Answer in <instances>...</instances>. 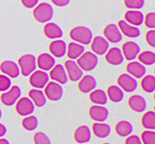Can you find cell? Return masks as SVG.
<instances>
[{
  "instance_id": "40",
  "label": "cell",
  "mask_w": 155,
  "mask_h": 144,
  "mask_svg": "<svg viewBox=\"0 0 155 144\" xmlns=\"http://www.w3.org/2000/svg\"><path fill=\"white\" fill-rule=\"evenodd\" d=\"M11 79L8 77V76H5V75H0V91H5L9 90L11 87Z\"/></svg>"
},
{
  "instance_id": "3",
  "label": "cell",
  "mask_w": 155,
  "mask_h": 144,
  "mask_svg": "<svg viewBox=\"0 0 155 144\" xmlns=\"http://www.w3.org/2000/svg\"><path fill=\"white\" fill-rule=\"evenodd\" d=\"M18 67H20V72L23 76L27 77L33 72L36 70V57L33 54H24L18 59Z\"/></svg>"
},
{
  "instance_id": "10",
  "label": "cell",
  "mask_w": 155,
  "mask_h": 144,
  "mask_svg": "<svg viewBox=\"0 0 155 144\" xmlns=\"http://www.w3.org/2000/svg\"><path fill=\"white\" fill-rule=\"evenodd\" d=\"M16 113L21 116H29L35 111V105L28 98H21L16 101Z\"/></svg>"
},
{
  "instance_id": "22",
  "label": "cell",
  "mask_w": 155,
  "mask_h": 144,
  "mask_svg": "<svg viewBox=\"0 0 155 144\" xmlns=\"http://www.w3.org/2000/svg\"><path fill=\"white\" fill-rule=\"evenodd\" d=\"M66 47L67 44H65V41L62 39H55L50 44V52H51L52 57H62L63 55L66 54Z\"/></svg>"
},
{
  "instance_id": "24",
  "label": "cell",
  "mask_w": 155,
  "mask_h": 144,
  "mask_svg": "<svg viewBox=\"0 0 155 144\" xmlns=\"http://www.w3.org/2000/svg\"><path fill=\"white\" fill-rule=\"evenodd\" d=\"M74 139L77 143L85 144L90 141L91 139V131L90 128L87 126H80L74 132Z\"/></svg>"
},
{
  "instance_id": "30",
  "label": "cell",
  "mask_w": 155,
  "mask_h": 144,
  "mask_svg": "<svg viewBox=\"0 0 155 144\" xmlns=\"http://www.w3.org/2000/svg\"><path fill=\"white\" fill-rule=\"evenodd\" d=\"M90 101L96 105H105L107 103V95L104 90L97 89L90 92Z\"/></svg>"
},
{
  "instance_id": "36",
  "label": "cell",
  "mask_w": 155,
  "mask_h": 144,
  "mask_svg": "<svg viewBox=\"0 0 155 144\" xmlns=\"http://www.w3.org/2000/svg\"><path fill=\"white\" fill-rule=\"evenodd\" d=\"M140 63L144 65H153L155 63V53L151 51H143L138 54Z\"/></svg>"
},
{
  "instance_id": "12",
  "label": "cell",
  "mask_w": 155,
  "mask_h": 144,
  "mask_svg": "<svg viewBox=\"0 0 155 144\" xmlns=\"http://www.w3.org/2000/svg\"><path fill=\"white\" fill-rule=\"evenodd\" d=\"M0 70L3 73V75L8 76L9 78H16L21 74L18 65L13 61H10V60L3 61L0 64Z\"/></svg>"
},
{
  "instance_id": "20",
  "label": "cell",
  "mask_w": 155,
  "mask_h": 144,
  "mask_svg": "<svg viewBox=\"0 0 155 144\" xmlns=\"http://www.w3.org/2000/svg\"><path fill=\"white\" fill-rule=\"evenodd\" d=\"M117 27L119 28L120 33L129 38H137L140 36V29L134 25H130L126 21H119Z\"/></svg>"
},
{
  "instance_id": "17",
  "label": "cell",
  "mask_w": 155,
  "mask_h": 144,
  "mask_svg": "<svg viewBox=\"0 0 155 144\" xmlns=\"http://www.w3.org/2000/svg\"><path fill=\"white\" fill-rule=\"evenodd\" d=\"M36 64L38 65V67L40 68V70H50L52 67L55 65V60L49 53H41L38 57V59H36Z\"/></svg>"
},
{
  "instance_id": "11",
  "label": "cell",
  "mask_w": 155,
  "mask_h": 144,
  "mask_svg": "<svg viewBox=\"0 0 155 144\" xmlns=\"http://www.w3.org/2000/svg\"><path fill=\"white\" fill-rule=\"evenodd\" d=\"M91 44V50L96 55H103L109 50V41L106 40L104 37L97 36L93 37Z\"/></svg>"
},
{
  "instance_id": "16",
  "label": "cell",
  "mask_w": 155,
  "mask_h": 144,
  "mask_svg": "<svg viewBox=\"0 0 155 144\" xmlns=\"http://www.w3.org/2000/svg\"><path fill=\"white\" fill-rule=\"evenodd\" d=\"M50 77L53 81L58 82L60 85H65L67 82V75L63 65L55 64L50 70Z\"/></svg>"
},
{
  "instance_id": "48",
  "label": "cell",
  "mask_w": 155,
  "mask_h": 144,
  "mask_svg": "<svg viewBox=\"0 0 155 144\" xmlns=\"http://www.w3.org/2000/svg\"><path fill=\"white\" fill-rule=\"evenodd\" d=\"M1 116H2V112H1V110H0V118H1Z\"/></svg>"
},
{
  "instance_id": "28",
  "label": "cell",
  "mask_w": 155,
  "mask_h": 144,
  "mask_svg": "<svg viewBox=\"0 0 155 144\" xmlns=\"http://www.w3.org/2000/svg\"><path fill=\"white\" fill-rule=\"evenodd\" d=\"M85 52V47L77 42H71L66 47V54L70 60H76Z\"/></svg>"
},
{
  "instance_id": "18",
  "label": "cell",
  "mask_w": 155,
  "mask_h": 144,
  "mask_svg": "<svg viewBox=\"0 0 155 144\" xmlns=\"http://www.w3.org/2000/svg\"><path fill=\"white\" fill-rule=\"evenodd\" d=\"M97 87V81L94 77L90 75H86L79 79L78 82V88L83 93H90L92 90H94Z\"/></svg>"
},
{
  "instance_id": "50",
  "label": "cell",
  "mask_w": 155,
  "mask_h": 144,
  "mask_svg": "<svg viewBox=\"0 0 155 144\" xmlns=\"http://www.w3.org/2000/svg\"><path fill=\"white\" fill-rule=\"evenodd\" d=\"M85 144H88V143H85Z\"/></svg>"
},
{
  "instance_id": "4",
  "label": "cell",
  "mask_w": 155,
  "mask_h": 144,
  "mask_svg": "<svg viewBox=\"0 0 155 144\" xmlns=\"http://www.w3.org/2000/svg\"><path fill=\"white\" fill-rule=\"evenodd\" d=\"M78 66L80 67V70H85V72H90V70H94L98 65V57L93 52H84L77 59Z\"/></svg>"
},
{
  "instance_id": "21",
  "label": "cell",
  "mask_w": 155,
  "mask_h": 144,
  "mask_svg": "<svg viewBox=\"0 0 155 144\" xmlns=\"http://www.w3.org/2000/svg\"><path fill=\"white\" fill-rule=\"evenodd\" d=\"M127 73L129 75H131L134 78H142L145 75V67L143 64H141L140 62H136V61H130L129 64L127 65L126 67Z\"/></svg>"
},
{
  "instance_id": "8",
  "label": "cell",
  "mask_w": 155,
  "mask_h": 144,
  "mask_svg": "<svg viewBox=\"0 0 155 144\" xmlns=\"http://www.w3.org/2000/svg\"><path fill=\"white\" fill-rule=\"evenodd\" d=\"M65 72H66L67 78H70L72 81H78L83 77V70L74 60H67L64 63Z\"/></svg>"
},
{
  "instance_id": "25",
  "label": "cell",
  "mask_w": 155,
  "mask_h": 144,
  "mask_svg": "<svg viewBox=\"0 0 155 144\" xmlns=\"http://www.w3.org/2000/svg\"><path fill=\"white\" fill-rule=\"evenodd\" d=\"M44 33L48 38L50 39H59L63 36V31L62 29L60 28V26L57 25L55 23H52V22H48L46 23L44 27Z\"/></svg>"
},
{
  "instance_id": "47",
  "label": "cell",
  "mask_w": 155,
  "mask_h": 144,
  "mask_svg": "<svg viewBox=\"0 0 155 144\" xmlns=\"http://www.w3.org/2000/svg\"><path fill=\"white\" fill-rule=\"evenodd\" d=\"M0 144H10L8 140L3 139V138H0Z\"/></svg>"
},
{
  "instance_id": "6",
  "label": "cell",
  "mask_w": 155,
  "mask_h": 144,
  "mask_svg": "<svg viewBox=\"0 0 155 144\" xmlns=\"http://www.w3.org/2000/svg\"><path fill=\"white\" fill-rule=\"evenodd\" d=\"M45 95L47 99L51 101H59L62 99L63 89L62 86L55 81H49L45 87Z\"/></svg>"
},
{
  "instance_id": "45",
  "label": "cell",
  "mask_w": 155,
  "mask_h": 144,
  "mask_svg": "<svg viewBox=\"0 0 155 144\" xmlns=\"http://www.w3.org/2000/svg\"><path fill=\"white\" fill-rule=\"evenodd\" d=\"M70 1L71 0H52V2L58 7H65L70 3Z\"/></svg>"
},
{
  "instance_id": "2",
  "label": "cell",
  "mask_w": 155,
  "mask_h": 144,
  "mask_svg": "<svg viewBox=\"0 0 155 144\" xmlns=\"http://www.w3.org/2000/svg\"><path fill=\"white\" fill-rule=\"evenodd\" d=\"M33 14L35 20L38 21L39 23H48L53 16V8L47 2L39 3L36 5Z\"/></svg>"
},
{
  "instance_id": "26",
  "label": "cell",
  "mask_w": 155,
  "mask_h": 144,
  "mask_svg": "<svg viewBox=\"0 0 155 144\" xmlns=\"http://www.w3.org/2000/svg\"><path fill=\"white\" fill-rule=\"evenodd\" d=\"M143 20H144V16L142 12H140L139 10H129L125 13V21L136 27L141 25L143 23Z\"/></svg>"
},
{
  "instance_id": "27",
  "label": "cell",
  "mask_w": 155,
  "mask_h": 144,
  "mask_svg": "<svg viewBox=\"0 0 155 144\" xmlns=\"http://www.w3.org/2000/svg\"><path fill=\"white\" fill-rule=\"evenodd\" d=\"M29 99L31 100V102L34 103V105L37 106V107H42V106L46 105L47 98L45 93L42 92L40 89H31L29 90Z\"/></svg>"
},
{
  "instance_id": "49",
  "label": "cell",
  "mask_w": 155,
  "mask_h": 144,
  "mask_svg": "<svg viewBox=\"0 0 155 144\" xmlns=\"http://www.w3.org/2000/svg\"><path fill=\"white\" fill-rule=\"evenodd\" d=\"M103 144H110V143H103Z\"/></svg>"
},
{
  "instance_id": "5",
  "label": "cell",
  "mask_w": 155,
  "mask_h": 144,
  "mask_svg": "<svg viewBox=\"0 0 155 144\" xmlns=\"http://www.w3.org/2000/svg\"><path fill=\"white\" fill-rule=\"evenodd\" d=\"M20 97H21V89L18 86H11L8 91H5L1 94L0 99H1L3 105L12 106L15 104L16 101L20 99Z\"/></svg>"
},
{
  "instance_id": "44",
  "label": "cell",
  "mask_w": 155,
  "mask_h": 144,
  "mask_svg": "<svg viewBox=\"0 0 155 144\" xmlns=\"http://www.w3.org/2000/svg\"><path fill=\"white\" fill-rule=\"evenodd\" d=\"M38 1L39 0H22V3L26 8H34L38 5Z\"/></svg>"
},
{
  "instance_id": "38",
  "label": "cell",
  "mask_w": 155,
  "mask_h": 144,
  "mask_svg": "<svg viewBox=\"0 0 155 144\" xmlns=\"http://www.w3.org/2000/svg\"><path fill=\"white\" fill-rule=\"evenodd\" d=\"M125 5L131 10H139L144 5V0H124Z\"/></svg>"
},
{
  "instance_id": "39",
  "label": "cell",
  "mask_w": 155,
  "mask_h": 144,
  "mask_svg": "<svg viewBox=\"0 0 155 144\" xmlns=\"http://www.w3.org/2000/svg\"><path fill=\"white\" fill-rule=\"evenodd\" d=\"M34 143L35 144H51L50 139L44 132H37L34 136Z\"/></svg>"
},
{
  "instance_id": "9",
  "label": "cell",
  "mask_w": 155,
  "mask_h": 144,
  "mask_svg": "<svg viewBox=\"0 0 155 144\" xmlns=\"http://www.w3.org/2000/svg\"><path fill=\"white\" fill-rule=\"evenodd\" d=\"M117 82H118V87L126 92H132L138 87V82L136 78H134L129 74H122L117 79Z\"/></svg>"
},
{
  "instance_id": "35",
  "label": "cell",
  "mask_w": 155,
  "mask_h": 144,
  "mask_svg": "<svg viewBox=\"0 0 155 144\" xmlns=\"http://www.w3.org/2000/svg\"><path fill=\"white\" fill-rule=\"evenodd\" d=\"M22 126L24 129L28 130V131H33L37 128L38 126V119L36 116H26L25 118L22 120Z\"/></svg>"
},
{
  "instance_id": "31",
  "label": "cell",
  "mask_w": 155,
  "mask_h": 144,
  "mask_svg": "<svg viewBox=\"0 0 155 144\" xmlns=\"http://www.w3.org/2000/svg\"><path fill=\"white\" fill-rule=\"evenodd\" d=\"M106 95H107V98H109L112 102L118 103L124 99V91H123L118 86L113 85L107 88V93H106Z\"/></svg>"
},
{
  "instance_id": "23",
  "label": "cell",
  "mask_w": 155,
  "mask_h": 144,
  "mask_svg": "<svg viewBox=\"0 0 155 144\" xmlns=\"http://www.w3.org/2000/svg\"><path fill=\"white\" fill-rule=\"evenodd\" d=\"M128 105L131 108L132 111L137 112V113H141L147 108V102H145L144 98L139 94H134L130 97L128 100Z\"/></svg>"
},
{
  "instance_id": "37",
  "label": "cell",
  "mask_w": 155,
  "mask_h": 144,
  "mask_svg": "<svg viewBox=\"0 0 155 144\" xmlns=\"http://www.w3.org/2000/svg\"><path fill=\"white\" fill-rule=\"evenodd\" d=\"M142 144H155V131L154 130H145L140 138Z\"/></svg>"
},
{
  "instance_id": "42",
  "label": "cell",
  "mask_w": 155,
  "mask_h": 144,
  "mask_svg": "<svg viewBox=\"0 0 155 144\" xmlns=\"http://www.w3.org/2000/svg\"><path fill=\"white\" fill-rule=\"evenodd\" d=\"M145 39H147V44L154 48L155 47V31L154 29H151V31H147V36H145Z\"/></svg>"
},
{
  "instance_id": "19",
  "label": "cell",
  "mask_w": 155,
  "mask_h": 144,
  "mask_svg": "<svg viewBox=\"0 0 155 144\" xmlns=\"http://www.w3.org/2000/svg\"><path fill=\"white\" fill-rule=\"evenodd\" d=\"M105 60L107 61V63H110L111 65L122 64L123 61H124L122 50L119 49V48H116V47L109 49L105 53Z\"/></svg>"
},
{
  "instance_id": "15",
  "label": "cell",
  "mask_w": 155,
  "mask_h": 144,
  "mask_svg": "<svg viewBox=\"0 0 155 144\" xmlns=\"http://www.w3.org/2000/svg\"><path fill=\"white\" fill-rule=\"evenodd\" d=\"M104 38L109 41V42L117 44V42H119V41L122 40L123 36L119 28L115 24H109L104 28Z\"/></svg>"
},
{
  "instance_id": "32",
  "label": "cell",
  "mask_w": 155,
  "mask_h": 144,
  "mask_svg": "<svg viewBox=\"0 0 155 144\" xmlns=\"http://www.w3.org/2000/svg\"><path fill=\"white\" fill-rule=\"evenodd\" d=\"M115 131L119 136H128L132 133V125L127 120H120L116 123Z\"/></svg>"
},
{
  "instance_id": "7",
  "label": "cell",
  "mask_w": 155,
  "mask_h": 144,
  "mask_svg": "<svg viewBox=\"0 0 155 144\" xmlns=\"http://www.w3.org/2000/svg\"><path fill=\"white\" fill-rule=\"evenodd\" d=\"M49 82V75L44 70H35L29 75V83L35 89H42Z\"/></svg>"
},
{
  "instance_id": "13",
  "label": "cell",
  "mask_w": 155,
  "mask_h": 144,
  "mask_svg": "<svg viewBox=\"0 0 155 144\" xmlns=\"http://www.w3.org/2000/svg\"><path fill=\"white\" fill-rule=\"evenodd\" d=\"M123 57L128 61H134L140 53V47L134 41H127L123 44Z\"/></svg>"
},
{
  "instance_id": "46",
  "label": "cell",
  "mask_w": 155,
  "mask_h": 144,
  "mask_svg": "<svg viewBox=\"0 0 155 144\" xmlns=\"http://www.w3.org/2000/svg\"><path fill=\"white\" fill-rule=\"evenodd\" d=\"M5 133H7V128L3 126L2 123H0V138H2Z\"/></svg>"
},
{
  "instance_id": "29",
  "label": "cell",
  "mask_w": 155,
  "mask_h": 144,
  "mask_svg": "<svg viewBox=\"0 0 155 144\" xmlns=\"http://www.w3.org/2000/svg\"><path fill=\"white\" fill-rule=\"evenodd\" d=\"M92 132L100 139H104L111 133V127L105 123H94L92 125Z\"/></svg>"
},
{
  "instance_id": "1",
  "label": "cell",
  "mask_w": 155,
  "mask_h": 144,
  "mask_svg": "<svg viewBox=\"0 0 155 144\" xmlns=\"http://www.w3.org/2000/svg\"><path fill=\"white\" fill-rule=\"evenodd\" d=\"M70 36L75 42L83 44V46L90 44V42L92 41L93 38L91 31L88 27H86V26H76V27H74L71 31Z\"/></svg>"
},
{
  "instance_id": "34",
  "label": "cell",
  "mask_w": 155,
  "mask_h": 144,
  "mask_svg": "<svg viewBox=\"0 0 155 144\" xmlns=\"http://www.w3.org/2000/svg\"><path fill=\"white\" fill-rule=\"evenodd\" d=\"M141 88L145 92H154L155 90V77L154 75H147L143 76L141 81Z\"/></svg>"
},
{
  "instance_id": "43",
  "label": "cell",
  "mask_w": 155,
  "mask_h": 144,
  "mask_svg": "<svg viewBox=\"0 0 155 144\" xmlns=\"http://www.w3.org/2000/svg\"><path fill=\"white\" fill-rule=\"evenodd\" d=\"M125 144H142L141 140L138 136H134V134H130V136H127Z\"/></svg>"
},
{
  "instance_id": "14",
  "label": "cell",
  "mask_w": 155,
  "mask_h": 144,
  "mask_svg": "<svg viewBox=\"0 0 155 144\" xmlns=\"http://www.w3.org/2000/svg\"><path fill=\"white\" fill-rule=\"evenodd\" d=\"M89 115L97 123H104L109 117V111L103 105H93L89 110Z\"/></svg>"
},
{
  "instance_id": "33",
  "label": "cell",
  "mask_w": 155,
  "mask_h": 144,
  "mask_svg": "<svg viewBox=\"0 0 155 144\" xmlns=\"http://www.w3.org/2000/svg\"><path fill=\"white\" fill-rule=\"evenodd\" d=\"M141 123H142V126L144 127L147 130H154L155 129V113H154V111L147 112V113L142 116Z\"/></svg>"
},
{
  "instance_id": "41",
  "label": "cell",
  "mask_w": 155,
  "mask_h": 144,
  "mask_svg": "<svg viewBox=\"0 0 155 144\" xmlns=\"http://www.w3.org/2000/svg\"><path fill=\"white\" fill-rule=\"evenodd\" d=\"M143 22L145 23L147 27H149V28H151V29H154L155 28V13L154 12L149 13L144 18Z\"/></svg>"
}]
</instances>
